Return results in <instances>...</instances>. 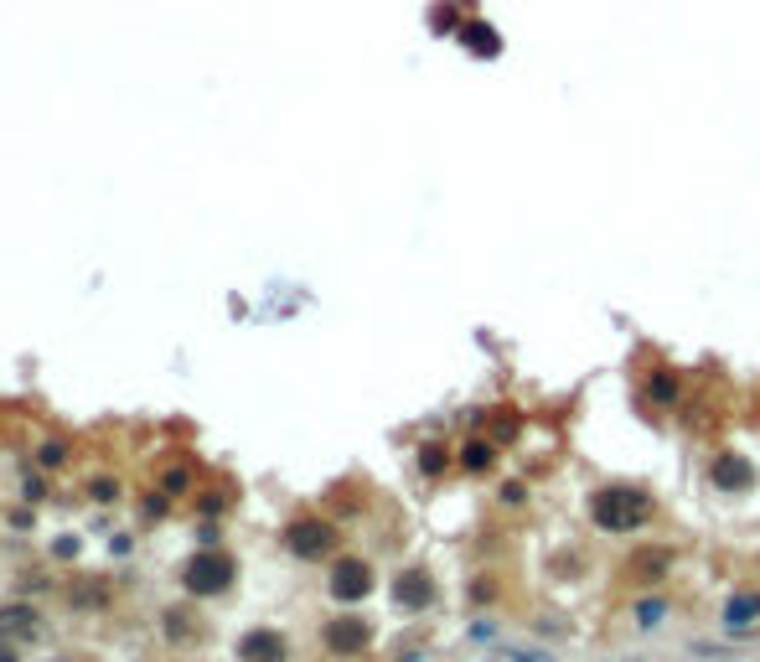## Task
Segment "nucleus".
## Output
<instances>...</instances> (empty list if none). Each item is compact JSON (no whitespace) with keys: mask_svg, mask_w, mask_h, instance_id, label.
Returning a JSON list of instances; mask_svg holds the SVG:
<instances>
[{"mask_svg":"<svg viewBox=\"0 0 760 662\" xmlns=\"http://www.w3.org/2000/svg\"><path fill=\"white\" fill-rule=\"evenodd\" d=\"M590 523L600 533H636L652 523V497L642 487H605L590 497Z\"/></svg>","mask_w":760,"mask_h":662,"instance_id":"1","label":"nucleus"},{"mask_svg":"<svg viewBox=\"0 0 760 662\" xmlns=\"http://www.w3.org/2000/svg\"><path fill=\"white\" fill-rule=\"evenodd\" d=\"M667 569H673V549H667V544H642L626 559L631 585H657V580H667Z\"/></svg>","mask_w":760,"mask_h":662,"instance_id":"2","label":"nucleus"},{"mask_svg":"<svg viewBox=\"0 0 760 662\" xmlns=\"http://www.w3.org/2000/svg\"><path fill=\"white\" fill-rule=\"evenodd\" d=\"M709 481L719 492H745L750 481H755V466L745 461V456H714L709 461Z\"/></svg>","mask_w":760,"mask_h":662,"instance_id":"3","label":"nucleus"},{"mask_svg":"<svg viewBox=\"0 0 760 662\" xmlns=\"http://www.w3.org/2000/svg\"><path fill=\"white\" fill-rule=\"evenodd\" d=\"M719 621H724L729 631H750V626H760V595H755V590L729 595V606H724Z\"/></svg>","mask_w":760,"mask_h":662,"instance_id":"4","label":"nucleus"},{"mask_svg":"<svg viewBox=\"0 0 760 662\" xmlns=\"http://www.w3.org/2000/svg\"><path fill=\"white\" fill-rule=\"evenodd\" d=\"M461 47H471L476 57H497V52H502V37H497V26L471 21V26H461Z\"/></svg>","mask_w":760,"mask_h":662,"instance_id":"5","label":"nucleus"},{"mask_svg":"<svg viewBox=\"0 0 760 662\" xmlns=\"http://www.w3.org/2000/svg\"><path fill=\"white\" fill-rule=\"evenodd\" d=\"M461 466H466L471 476L492 471V466H497V445H492V440H466V445H461Z\"/></svg>","mask_w":760,"mask_h":662,"instance_id":"6","label":"nucleus"},{"mask_svg":"<svg viewBox=\"0 0 760 662\" xmlns=\"http://www.w3.org/2000/svg\"><path fill=\"white\" fill-rule=\"evenodd\" d=\"M290 549H295V554H321V549H331V528H321V523H306V528H295Z\"/></svg>","mask_w":760,"mask_h":662,"instance_id":"7","label":"nucleus"},{"mask_svg":"<svg viewBox=\"0 0 760 662\" xmlns=\"http://www.w3.org/2000/svg\"><path fill=\"white\" fill-rule=\"evenodd\" d=\"M678 394H683V383L667 373V368H657L652 383H647V399H652V404H678Z\"/></svg>","mask_w":760,"mask_h":662,"instance_id":"8","label":"nucleus"},{"mask_svg":"<svg viewBox=\"0 0 760 662\" xmlns=\"http://www.w3.org/2000/svg\"><path fill=\"white\" fill-rule=\"evenodd\" d=\"M362 590H368V569H362V564L337 569V595H362Z\"/></svg>","mask_w":760,"mask_h":662,"instance_id":"9","label":"nucleus"},{"mask_svg":"<svg viewBox=\"0 0 760 662\" xmlns=\"http://www.w3.org/2000/svg\"><path fill=\"white\" fill-rule=\"evenodd\" d=\"M430 580H424V575H409L404 585H399V600H404V606H430Z\"/></svg>","mask_w":760,"mask_h":662,"instance_id":"10","label":"nucleus"},{"mask_svg":"<svg viewBox=\"0 0 760 662\" xmlns=\"http://www.w3.org/2000/svg\"><path fill=\"white\" fill-rule=\"evenodd\" d=\"M362 642H368V626H331V647L337 652H352Z\"/></svg>","mask_w":760,"mask_h":662,"instance_id":"11","label":"nucleus"},{"mask_svg":"<svg viewBox=\"0 0 760 662\" xmlns=\"http://www.w3.org/2000/svg\"><path fill=\"white\" fill-rule=\"evenodd\" d=\"M518 430H523V419L507 409V414L497 419V425H492V440H518Z\"/></svg>","mask_w":760,"mask_h":662,"instance_id":"12","label":"nucleus"},{"mask_svg":"<svg viewBox=\"0 0 760 662\" xmlns=\"http://www.w3.org/2000/svg\"><path fill=\"white\" fill-rule=\"evenodd\" d=\"M243 652H249V657H280V642L275 637H249V642H243Z\"/></svg>","mask_w":760,"mask_h":662,"instance_id":"13","label":"nucleus"},{"mask_svg":"<svg viewBox=\"0 0 760 662\" xmlns=\"http://www.w3.org/2000/svg\"><path fill=\"white\" fill-rule=\"evenodd\" d=\"M419 466L430 471V476H440V471H445V450H440V445H424V450H419Z\"/></svg>","mask_w":760,"mask_h":662,"instance_id":"14","label":"nucleus"},{"mask_svg":"<svg viewBox=\"0 0 760 662\" xmlns=\"http://www.w3.org/2000/svg\"><path fill=\"white\" fill-rule=\"evenodd\" d=\"M502 662H554V657H543V652H523V647H502Z\"/></svg>","mask_w":760,"mask_h":662,"instance_id":"15","label":"nucleus"},{"mask_svg":"<svg viewBox=\"0 0 760 662\" xmlns=\"http://www.w3.org/2000/svg\"><path fill=\"white\" fill-rule=\"evenodd\" d=\"M502 502L518 507V502H523V481H507V487H502Z\"/></svg>","mask_w":760,"mask_h":662,"instance_id":"16","label":"nucleus"}]
</instances>
